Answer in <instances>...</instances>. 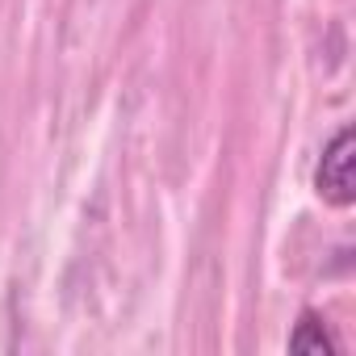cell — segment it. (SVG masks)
Instances as JSON below:
<instances>
[{"label":"cell","mask_w":356,"mask_h":356,"mask_svg":"<svg viewBox=\"0 0 356 356\" xmlns=\"http://www.w3.org/2000/svg\"><path fill=\"white\" fill-rule=\"evenodd\" d=\"M289 348L293 352H310V356H323V352H339V339L331 335V327L314 314V310H302L293 335H289Z\"/></svg>","instance_id":"cell-2"},{"label":"cell","mask_w":356,"mask_h":356,"mask_svg":"<svg viewBox=\"0 0 356 356\" xmlns=\"http://www.w3.org/2000/svg\"><path fill=\"white\" fill-rule=\"evenodd\" d=\"M356 151V138H352V130L343 126L327 147H323V159H318V168H314V189H318V197L323 202H331V206H352V155Z\"/></svg>","instance_id":"cell-1"}]
</instances>
